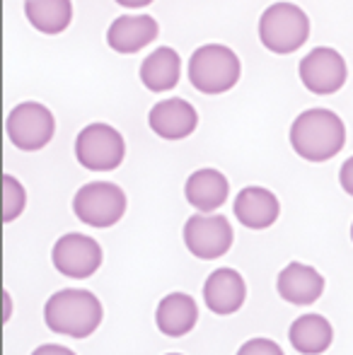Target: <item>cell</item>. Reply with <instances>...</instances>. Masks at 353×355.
Instances as JSON below:
<instances>
[{
    "mask_svg": "<svg viewBox=\"0 0 353 355\" xmlns=\"http://www.w3.org/2000/svg\"><path fill=\"white\" fill-rule=\"evenodd\" d=\"M235 355H286L283 348L278 346L273 338H250L240 346V351Z\"/></svg>",
    "mask_w": 353,
    "mask_h": 355,
    "instance_id": "obj_22",
    "label": "cell"
},
{
    "mask_svg": "<svg viewBox=\"0 0 353 355\" xmlns=\"http://www.w3.org/2000/svg\"><path fill=\"white\" fill-rule=\"evenodd\" d=\"M182 78V56L172 46H160L141 63V83L150 92L175 89Z\"/></svg>",
    "mask_w": 353,
    "mask_h": 355,
    "instance_id": "obj_19",
    "label": "cell"
},
{
    "mask_svg": "<svg viewBox=\"0 0 353 355\" xmlns=\"http://www.w3.org/2000/svg\"><path fill=\"white\" fill-rule=\"evenodd\" d=\"M288 341L302 355H322L334 341V329L322 314H302L288 329Z\"/></svg>",
    "mask_w": 353,
    "mask_h": 355,
    "instance_id": "obj_18",
    "label": "cell"
},
{
    "mask_svg": "<svg viewBox=\"0 0 353 355\" xmlns=\"http://www.w3.org/2000/svg\"><path fill=\"white\" fill-rule=\"evenodd\" d=\"M339 184H341V189H344V191L353 198V155H351L349 159H346L344 164H341V169H339Z\"/></svg>",
    "mask_w": 353,
    "mask_h": 355,
    "instance_id": "obj_23",
    "label": "cell"
},
{
    "mask_svg": "<svg viewBox=\"0 0 353 355\" xmlns=\"http://www.w3.org/2000/svg\"><path fill=\"white\" fill-rule=\"evenodd\" d=\"M351 242H353V223H351Z\"/></svg>",
    "mask_w": 353,
    "mask_h": 355,
    "instance_id": "obj_26",
    "label": "cell"
},
{
    "mask_svg": "<svg viewBox=\"0 0 353 355\" xmlns=\"http://www.w3.org/2000/svg\"><path fill=\"white\" fill-rule=\"evenodd\" d=\"M184 196L187 203L193 206L198 213H213L221 206H225L230 196V182L223 172L213 167H203L189 174L184 184Z\"/></svg>",
    "mask_w": 353,
    "mask_h": 355,
    "instance_id": "obj_15",
    "label": "cell"
},
{
    "mask_svg": "<svg viewBox=\"0 0 353 355\" xmlns=\"http://www.w3.org/2000/svg\"><path fill=\"white\" fill-rule=\"evenodd\" d=\"M102 259L104 252L97 239L80 232H68L63 237H58L51 252L53 268L61 276L76 278V281L94 276L99 271V266H102Z\"/></svg>",
    "mask_w": 353,
    "mask_h": 355,
    "instance_id": "obj_9",
    "label": "cell"
},
{
    "mask_svg": "<svg viewBox=\"0 0 353 355\" xmlns=\"http://www.w3.org/2000/svg\"><path fill=\"white\" fill-rule=\"evenodd\" d=\"M24 206H27V191L22 182L12 174H3V220L5 223L17 220Z\"/></svg>",
    "mask_w": 353,
    "mask_h": 355,
    "instance_id": "obj_21",
    "label": "cell"
},
{
    "mask_svg": "<svg viewBox=\"0 0 353 355\" xmlns=\"http://www.w3.org/2000/svg\"><path fill=\"white\" fill-rule=\"evenodd\" d=\"M117 5H121V8H128V10H138V8H146V5H150L153 0H114Z\"/></svg>",
    "mask_w": 353,
    "mask_h": 355,
    "instance_id": "obj_25",
    "label": "cell"
},
{
    "mask_svg": "<svg viewBox=\"0 0 353 355\" xmlns=\"http://www.w3.org/2000/svg\"><path fill=\"white\" fill-rule=\"evenodd\" d=\"M232 211L247 230H268L281 215V203L264 187H245L237 193Z\"/></svg>",
    "mask_w": 353,
    "mask_h": 355,
    "instance_id": "obj_16",
    "label": "cell"
},
{
    "mask_svg": "<svg viewBox=\"0 0 353 355\" xmlns=\"http://www.w3.org/2000/svg\"><path fill=\"white\" fill-rule=\"evenodd\" d=\"M148 126L162 141H182L189 138L198 126V112L182 97L155 102L148 114Z\"/></svg>",
    "mask_w": 353,
    "mask_h": 355,
    "instance_id": "obj_11",
    "label": "cell"
},
{
    "mask_svg": "<svg viewBox=\"0 0 353 355\" xmlns=\"http://www.w3.org/2000/svg\"><path fill=\"white\" fill-rule=\"evenodd\" d=\"M128 198L114 182H89L73 196V213L89 227H112L126 215Z\"/></svg>",
    "mask_w": 353,
    "mask_h": 355,
    "instance_id": "obj_5",
    "label": "cell"
},
{
    "mask_svg": "<svg viewBox=\"0 0 353 355\" xmlns=\"http://www.w3.org/2000/svg\"><path fill=\"white\" fill-rule=\"evenodd\" d=\"M8 138L15 148L24 153H34L51 143L56 133V119L51 109L44 107L42 102H19L12 112L8 114Z\"/></svg>",
    "mask_w": 353,
    "mask_h": 355,
    "instance_id": "obj_8",
    "label": "cell"
},
{
    "mask_svg": "<svg viewBox=\"0 0 353 355\" xmlns=\"http://www.w3.org/2000/svg\"><path fill=\"white\" fill-rule=\"evenodd\" d=\"M32 355H76V353L66 346H58V343H44L37 351H32Z\"/></svg>",
    "mask_w": 353,
    "mask_h": 355,
    "instance_id": "obj_24",
    "label": "cell"
},
{
    "mask_svg": "<svg viewBox=\"0 0 353 355\" xmlns=\"http://www.w3.org/2000/svg\"><path fill=\"white\" fill-rule=\"evenodd\" d=\"M167 355H182V353H167Z\"/></svg>",
    "mask_w": 353,
    "mask_h": 355,
    "instance_id": "obj_27",
    "label": "cell"
},
{
    "mask_svg": "<svg viewBox=\"0 0 353 355\" xmlns=\"http://www.w3.org/2000/svg\"><path fill=\"white\" fill-rule=\"evenodd\" d=\"M184 247L189 254L201 261H213L230 252L232 247V225L225 215L218 213H196L187 218L182 230Z\"/></svg>",
    "mask_w": 353,
    "mask_h": 355,
    "instance_id": "obj_7",
    "label": "cell"
},
{
    "mask_svg": "<svg viewBox=\"0 0 353 355\" xmlns=\"http://www.w3.org/2000/svg\"><path fill=\"white\" fill-rule=\"evenodd\" d=\"M126 157V141L109 123H89L76 138V159L89 172H112Z\"/></svg>",
    "mask_w": 353,
    "mask_h": 355,
    "instance_id": "obj_6",
    "label": "cell"
},
{
    "mask_svg": "<svg viewBox=\"0 0 353 355\" xmlns=\"http://www.w3.org/2000/svg\"><path fill=\"white\" fill-rule=\"evenodd\" d=\"M102 319L104 307L97 295L89 290H58L44 304V322L53 334H61V336L87 338L97 331Z\"/></svg>",
    "mask_w": 353,
    "mask_h": 355,
    "instance_id": "obj_2",
    "label": "cell"
},
{
    "mask_svg": "<svg viewBox=\"0 0 353 355\" xmlns=\"http://www.w3.org/2000/svg\"><path fill=\"white\" fill-rule=\"evenodd\" d=\"M29 24L42 34H61L73 22V0H24Z\"/></svg>",
    "mask_w": 353,
    "mask_h": 355,
    "instance_id": "obj_20",
    "label": "cell"
},
{
    "mask_svg": "<svg viewBox=\"0 0 353 355\" xmlns=\"http://www.w3.org/2000/svg\"><path fill=\"white\" fill-rule=\"evenodd\" d=\"M198 304L187 293H170L160 300L155 309V324L160 334L170 338H182L196 327Z\"/></svg>",
    "mask_w": 353,
    "mask_h": 355,
    "instance_id": "obj_17",
    "label": "cell"
},
{
    "mask_svg": "<svg viewBox=\"0 0 353 355\" xmlns=\"http://www.w3.org/2000/svg\"><path fill=\"white\" fill-rule=\"evenodd\" d=\"M291 145L307 162H327L346 145V126L332 109H307L291 126Z\"/></svg>",
    "mask_w": 353,
    "mask_h": 355,
    "instance_id": "obj_1",
    "label": "cell"
},
{
    "mask_svg": "<svg viewBox=\"0 0 353 355\" xmlns=\"http://www.w3.org/2000/svg\"><path fill=\"white\" fill-rule=\"evenodd\" d=\"M298 75H300V83L305 85V89L325 97V94H334L344 87L346 78H349V68L336 49L317 46L300 61Z\"/></svg>",
    "mask_w": 353,
    "mask_h": 355,
    "instance_id": "obj_10",
    "label": "cell"
},
{
    "mask_svg": "<svg viewBox=\"0 0 353 355\" xmlns=\"http://www.w3.org/2000/svg\"><path fill=\"white\" fill-rule=\"evenodd\" d=\"M276 290L281 300L295 307H305L322 297L325 293V276L315 266L300 261H291L276 278Z\"/></svg>",
    "mask_w": 353,
    "mask_h": 355,
    "instance_id": "obj_13",
    "label": "cell"
},
{
    "mask_svg": "<svg viewBox=\"0 0 353 355\" xmlns=\"http://www.w3.org/2000/svg\"><path fill=\"white\" fill-rule=\"evenodd\" d=\"M160 34V24L150 15H121L107 29V44L117 53H138Z\"/></svg>",
    "mask_w": 353,
    "mask_h": 355,
    "instance_id": "obj_14",
    "label": "cell"
},
{
    "mask_svg": "<svg viewBox=\"0 0 353 355\" xmlns=\"http://www.w3.org/2000/svg\"><path fill=\"white\" fill-rule=\"evenodd\" d=\"M189 83L203 94H223L240 83L242 63L225 44H203L189 58Z\"/></svg>",
    "mask_w": 353,
    "mask_h": 355,
    "instance_id": "obj_3",
    "label": "cell"
},
{
    "mask_svg": "<svg viewBox=\"0 0 353 355\" xmlns=\"http://www.w3.org/2000/svg\"><path fill=\"white\" fill-rule=\"evenodd\" d=\"M310 37V19L295 3H273L259 17V42L271 53L286 56L302 46Z\"/></svg>",
    "mask_w": 353,
    "mask_h": 355,
    "instance_id": "obj_4",
    "label": "cell"
},
{
    "mask_svg": "<svg viewBox=\"0 0 353 355\" xmlns=\"http://www.w3.org/2000/svg\"><path fill=\"white\" fill-rule=\"evenodd\" d=\"M247 300V283L235 268H216L203 283V302L218 317L240 312Z\"/></svg>",
    "mask_w": 353,
    "mask_h": 355,
    "instance_id": "obj_12",
    "label": "cell"
}]
</instances>
